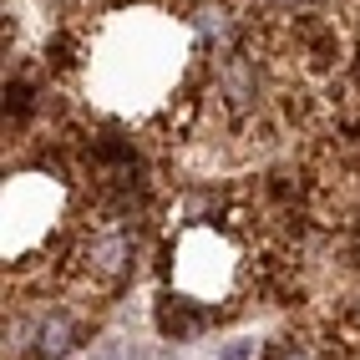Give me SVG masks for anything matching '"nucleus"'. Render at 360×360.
Segmentation results:
<instances>
[{
  "instance_id": "nucleus-3",
  "label": "nucleus",
  "mask_w": 360,
  "mask_h": 360,
  "mask_svg": "<svg viewBox=\"0 0 360 360\" xmlns=\"http://www.w3.org/2000/svg\"><path fill=\"white\" fill-rule=\"evenodd\" d=\"M198 36L203 41H229V15L224 11H203L198 15Z\"/></svg>"
},
{
  "instance_id": "nucleus-4",
  "label": "nucleus",
  "mask_w": 360,
  "mask_h": 360,
  "mask_svg": "<svg viewBox=\"0 0 360 360\" xmlns=\"http://www.w3.org/2000/svg\"><path fill=\"white\" fill-rule=\"evenodd\" d=\"M219 360H254V340H233V345H224Z\"/></svg>"
},
{
  "instance_id": "nucleus-5",
  "label": "nucleus",
  "mask_w": 360,
  "mask_h": 360,
  "mask_svg": "<svg viewBox=\"0 0 360 360\" xmlns=\"http://www.w3.org/2000/svg\"><path fill=\"white\" fill-rule=\"evenodd\" d=\"M274 360H315V355H309V350H300V345H290V350H279Z\"/></svg>"
},
{
  "instance_id": "nucleus-1",
  "label": "nucleus",
  "mask_w": 360,
  "mask_h": 360,
  "mask_svg": "<svg viewBox=\"0 0 360 360\" xmlns=\"http://www.w3.org/2000/svg\"><path fill=\"white\" fill-rule=\"evenodd\" d=\"M127 254H132V244H127V233H102V238H91V264H97L102 274H117L127 264Z\"/></svg>"
},
{
  "instance_id": "nucleus-2",
  "label": "nucleus",
  "mask_w": 360,
  "mask_h": 360,
  "mask_svg": "<svg viewBox=\"0 0 360 360\" xmlns=\"http://www.w3.org/2000/svg\"><path fill=\"white\" fill-rule=\"evenodd\" d=\"M36 335H41V340H36L41 355H66V350H71V335H77V330H71L66 315H51V320H41Z\"/></svg>"
}]
</instances>
